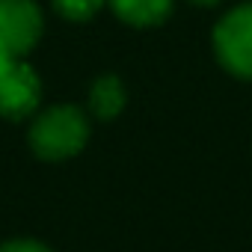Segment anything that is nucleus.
Masks as SVG:
<instances>
[{
  "label": "nucleus",
  "instance_id": "1",
  "mask_svg": "<svg viewBox=\"0 0 252 252\" xmlns=\"http://www.w3.org/2000/svg\"><path fill=\"white\" fill-rule=\"evenodd\" d=\"M89 125L80 107L60 104L45 110L30 128V149L42 160H65L86 146Z\"/></svg>",
  "mask_w": 252,
  "mask_h": 252
},
{
  "label": "nucleus",
  "instance_id": "2",
  "mask_svg": "<svg viewBox=\"0 0 252 252\" xmlns=\"http://www.w3.org/2000/svg\"><path fill=\"white\" fill-rule=\"evenodd\" d=\"M214 51L225 71L252 80V3L234 6L214 30Z\"/></svg>",
  "mask_w": 252,
  "mask_h": 252
},
{
  "label": "nucleus",
  "instance_id": "3",
  "mask_svg": "<svg viewBox=\"0 0 252 252\" xmlns=\"http://www.w3.org/2000/svg\"><path fill=\"white\" fill-rule=\"evenodd\" d=\"M42 36V12L33 0H0V48L24 57Z\"/></svg>",
  "mask_w": 252,
  "mask_h": 252
},
{
  "label": "nucleus",
  "instance_id": "4",
  "mask_svg": "<svg viewBox=\"0 0 252 252\" xmlns=\"http://www.w3.org/2000/svg\"><path fill=\"white\" fill-rule=\"evenodd\" d=\"M42 98V83L39 74L27 63H15V68L0 80V116L12 122L27 119Z\"/></svg>",
  "mask_w": 252,
  "mask_h": 252
},
{
  "label": "nucleus",
  "instance_id": "5",
  "mask_svg": "<svg viewBox=\"0 0 252 252\" xmlns=\"http://www.w3.org/2000/svg\"><path fill=\"white\" fill-rule=\"evenodd\" d=\"M113 12L134 27H155L172 12V0H110Z\"/></svg>",
  "mask_w": 252,
  "mask_h": 252
},
{
  "label": "nucleus",
  "instance_id": "6",
  "mask_svg": "<svg viewBox=\"0 0 252 252\" xmlns=\"http://www.w3.org/2000/svg\"><path fill=\"white\" fill-rule=\"evenodd\" d=\"M89 107L98 119H116L125 107V86L116 74H101L89 89Z\"/></svg>",
  "mask_w": 252,
  "mask_h": 252
},
{
  "label": "nucleus",
  "instance_id": "7",
  "mask_svg": "<svg viewBox=\"0 0 252 252\" xmlns=\"http://www.w3.org/2000/svg\"><path fill=\"white\" fill-rule=\"evenodd\" d=\"M54 6L60 15H65L71 21H86L104 6V0H54Z\"/></svg>",
  "mask_w": 252,
  "mask_h": 252
},
{
  "label": "nucleus",
  "instance_id": "8",
  "mask_svg": "<svg viewBox=\"0 0 252 252\" xmlns=\"http://www.w3.org/2000/svg\"><path fill=\"white\" fill-rule=\"evenodd\" d=\"M0 252H51V249L42 246L39 240H9L0 246Z\"/></svg>",
  "mask_w": 252,
  "mask_h": 252
},
{
  "label": "nucleus",
  "instance_id": "9",
  "mask_svg": "<svg viewBox=\"0 0 252 252\" xmlns=\"http://www.w3.org/2000/svg\"><path fill=\"white\" fill-rule=\"evenodd\" d=\"M15 63H18V57L12 54V51H6V48H0V80H3L12 68H15Z\"/></svg>",
  "mask_w": 252,
  "mask_h": 252
},
{
  "label": "nucleus",
  "instance_id": "10",
  "mask_svg": "<svg viewBox=\"0 0 252 252\" xmlns=\"http://www.w3.org/2000/svg\"><path fill=\"white\" fill-rule=\"evenodd\" d=\"M190 3H199V6H214V3H220V0H190Z\"/></svg>",
  "mask_w": 252,
  "mask_h": 252
}]
</instances>
